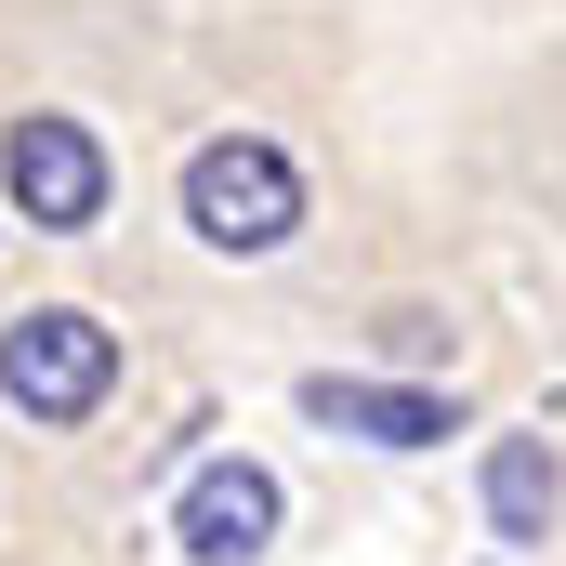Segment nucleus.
Returning <instances> with one entry per match:
<instances>
[{"label": "nucleus", "instance_id": "nucleus-2", "mask_svg": "<svg viewBox=\"0 0 566 566\" xmlns=\"http://www.w3.org/2000/svg\"><path fill=\"white\" fill-rule=\"evenodd\" d=\"M106 382H119L106 316L40 303V316H13V329H0V409H27V422H93V409H106Z\"/></svg>", "mask_w": 566, "mask_h": 566}, {"label": "nucleus", "instance_id": "nucleus-5", "mask_svg": "<svg viewBox=\"0 0 566 566\" xmlns=\"http://www.w3.org/2000/svg\"><path fill=\"white\" fill-rule=\"evenodd\" d=\"M554 514H566L554 434H501V448H488V527H501L514 554H541V541H554Z\"/></svg>", "mask_w": 566, "mask_h": 566}, {"label": "nucleus", "instance_id": "nucleus-3", "mask_svg": "<svg viewBox=\"0 0 566 566\" xmlns=\"http://www.w3.org/2000/svg\"><path fill=\"white\" fill-rule=\"evenodd\" d=\"M0 198H13L40 238H93V211H106V145L80 133V119H53V106H27V119L0 133Z\"/></svg>", "mask_w": 566, "mask_h": 566}, {"label": "nucleus", "instance_id": "nucleus-6", "mask_svg": "<svg viewBox=\"0 0 566 566\" xmlns=\"http://www.w3.org/2000/svg\"><path fill=\"white\" fill-rule=\"evenodd\" d=\"M303 409L369 434V448H434L448 434V396H409V382H303Z\"/></svg>", "mask_w": 566, "mask_h": 566}, {"label": "nucleus", "instance_id": "nucleus-1", "mask_svg": "<svg viewBox=\"0 0 566 566\" xmlns=\"http://www.w3.org/2000/svg\"><path fill=\"white\" fill-rule=\"evenodd\" d=\"M185 224H198L211 251L264 264V251H290V224H303V171H290L264 133H224V145L185 158Z\"/></svg>", "mask_w": 566, "mask_h": 566}, {"label": "nucleus", "instance_id": "nucleus-4", "mask_svg": "<svg viewBox=\"0 0 566 566\" xmlns=\"http://www.w3.org/2000/svg\"><path fill=\"white\" fill-rule=\"evenodd\" d=\"M185 554L198 566H251L264 541H277V474L264 461H198V488H185Z\"/></svg>", "mask_w": 566, "mask_h": 566}]
</instances>
